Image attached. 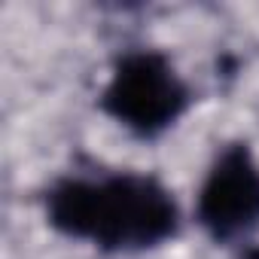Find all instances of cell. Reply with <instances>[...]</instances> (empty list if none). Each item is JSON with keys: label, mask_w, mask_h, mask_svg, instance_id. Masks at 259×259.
Masks as SVG:
<instances>
[{"label": "cell", "mask_w": 259, "mask_h": 259, "mask_svg": "<svg viewBox=\"0 0 259 259\" xmlns=\"http://www.w3.org/2000/svg\"><path fill=\"white\" fill-rule=\"evenodd\" d=\"M189 107V85L174 64L153 49L125 52L101 95V110L138 138H156Z\"/></svg>", "instance_id": "7a4b0ae2"}, {"label": "cell", "mask_w": 259, "mask_h": 259, "mask_svg": "<svg viewBox=\"0 0 259 259\" xmlns=\"http://www.w3.org/2000/svg\"><path fill=\"white\" fill-rule=\"evenodd\" d=\"M241 259H259V247H250V250H247Z\"/></svg>", "instance_id": "277c9868"}, {"label": "cell", "mask_w": 259, "mask_h": 259, "mask_svg": "<svg viewBox=\"0 0 259 259\" xmlns=\"http://www.w3.org/2000/svg\"><path fill=\"white\" fill-rule=\"evenodd\" d=\"M198 223L213 241H235L259 226V165L247 144H229L198 192Z\"/></svg>", "instance_id": "3957f363"}, {"label": "cell", "mask_w": 259, "mask_h": 259, "mask_svg": "<svg viewBox=\"0 0 259 259\" xmlns=\"http://www.w3.org/2000/svg\"><path fill=\"white\" fill-rule=\"evenodd\" d=\"M46 217L67 238L110 253H135L177 235L180 210L165 183L150 174L64 177L46 192Z\"/></svg>", "instance_id": "6da1fadb"}]
</instances>
